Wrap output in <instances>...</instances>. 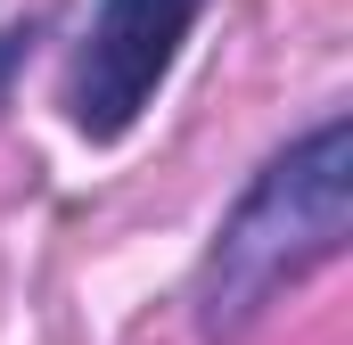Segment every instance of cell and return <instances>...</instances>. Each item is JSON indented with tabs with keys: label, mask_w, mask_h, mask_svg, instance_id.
<instances>
[{
	"label": "cell",
	"mask_w": 353,
	"mask_h": 345,
	"mask_svg": "<svg viewBox=\"0 0 353 345\" xmlns=\"http://www.w3.org/2000/svg\"><path fill=\"white\" fill-rule=\"evenodd\" d=\"M345 172H353V140L345 124H321L312 140H296L288 157H271L263 181L239 197V214L222 222L205 279H197V329L205 337H239L279 288H296L304 271L345 247Z\"/></svg>",
	"instance_id": "1"
},
{
	"label": "cell",
	"mask_w": 353,
	"mask_h": 345,
	"mask_svg": "<svg viewBox=\"0 0 353 345\" xmlns=\"http://www.w3.org/2000/svg\"><path fill=\"white\" fill-rule=\"evenodd\" d=\"M197 8L205 0H99V17L83 33V58H74V90H66L83 140H115V132L140 124V107L173 75Z\"/></svg>",
	"instance_id": "2"
}]
</instances>
